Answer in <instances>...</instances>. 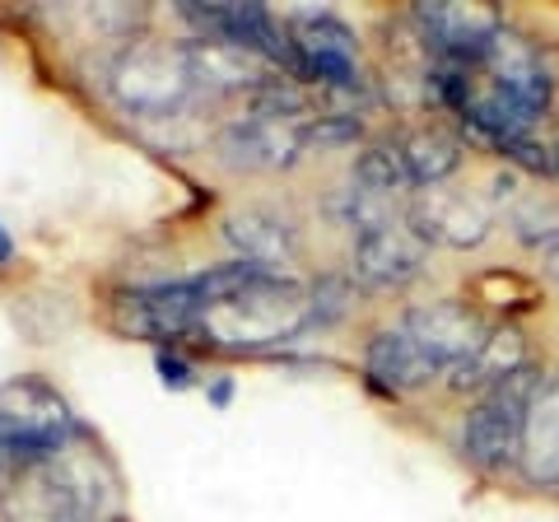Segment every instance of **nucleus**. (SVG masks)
Masks as SVG:
<instances>
[{
    "mask_svg": "<svg viewBox=\"0 0 559 522\" xmlns=\"http://www.w3.org/2000/svg\"><path fill=\"white\" fill-rule=\"evenodd\" d=\"M201 294V332L224 351H261V345L294 341L312 327V299L299 281L280 271H261L248 261H229L197 275Z\"/></svg>",
    "mask_w": 559,
    "mask_h": 522,
    "instance_id": "obj_1",
    "label": "nucleus"
},
{
    "mask_svg": "<svg viewBox=\"0 0 559 522\" xmlns=\"http://www.w3.org/2000/svg\"><path fill=\"white\" fill-rule=\"evenodd\" d=\"M112 98L131 117L145 121H178L182 108L197 98V80L187 66V43H131L117 51L108 71Z\"/></svg>",
    "mask_w": 559,
    "mask_h": 522,
    "instance_id": "obj_2",
    "label": "nucleus"
},
{
    "mask_svg": "<svg viewBox=\"0 0 559 522\" xmlns=\"http://www.w3.org/2000/svg\"><path fill=\"white\" fill-rule=\"evenodd\" d=\"M540 373L518 369L513 378L495 382V388L480 392V402L466 411L462 425V458L480 472H503V466L518 462V443H522V420H527L532 392H536Z\"/></svg>",
    "mask_w": 559,
    "mask_h": 522,
    "instance_id": "obj_3",
    "label": "nucleus"
},
{
    "mask_svg": "<svg viewBox=\"0 0 559 522\" xmlns=\"http://www.w3.org/2000/svg\"><path fill=\"white\" fill-rule=\"evenodd\" d=\"M285 33H289V80H308L331 94H369L359 71V38L336 14H299Z\"/></svg>",
    "mask_w": 559,
    "mask_h": 522,
    "instance_id": "obj_4",
    "label": "nucleus"
},
{
    "mask_svg": "<svg viewBox=\"0 0 559 522\" xmlns=\"http://www.w3.org/2000/svg\"><path fill=\"white\" fill-rule=\"evenodd\" d=\"M182 20L197 28V38L205 43H229L252 51L257 61L266 66H285L289 71V33L271 20L266 5H252V0H210V5H182Z\"/></svg>",
    "mask_w": 559,
    "mask_h": 522,
    "instance_id": "obj_5",
    "label": "nucleus"
},
{
    "mask_svg": "<svg viewBox=\"0 0 559 522\" xmlns=\"http://www.w3.org/2000/svg\"><path fill=\"white\" fill-rule=\"evenodd\" d=\"M308 117H271V112H242L219 131V159L242 173H271L289 168L304 154Z\"/></svg>",
    "mask_w": 559,
    "mask_h": 522,
    "instance_id": "obj_6",
    "label": "nucleus"
},
{
    "mask_svg": "<svg viewBox=\"0 0 559 522\" xmlns=\"http://www.w3.org/2000/svg\"><path fill=\"white\" fill-rule=\"evenodd\" d=\"M406 224L425 242H443V248H480V242L489 238V229H495V197L429 187L406 205Z\"/></svg>",
    "mask_w": 559,
    "mask_h": 522,
    "instance_id": "obj_7",
    "label": "nucleus"
},
{
    "mask_svg": "<svg viewBox=\"0 0 559 522\" xmlns=\"http://www.w3.org/2000/svg\"><path fill=\"white\" fill-rule=\"evenodd\" d=\"M401 332H406L419 351H425L433 364L448 373H457L462 364L471 359L485 345L489 327L485 318L471 304L462 299H439V304H425V308H411L406 322H401Z\"/></svg>",
    "mask_w": 559,
    "mask_h": 522,
    "instance_id": "obj_8",
    "label": "nucleus"
},
{
    "mask_svg": "<svg viewBox=\"0 0 559 522\" xmlns=\"http://www.w3.org/2000/svg\"><path fill=\"white\" fill-rule=\"evenodd\" d=\"M411 20L439 66L476 61L480 47L503 28V20L489 5H462V0H425V5H415Z\"/></svg>",
    "mask_w": 559,
    "mask_h": 522,
    "instance_id": "obj_9",
    "label": "nucleus"
},
{
    "mask_svg": "<svg viewBox=\"0 0 559 522\" xmlns=\"http://www.w3.org/2000/svg\"><path fill=\"white\" fill-rule=\"evenodd\" d=\"M201 294L191 281L178 285H145L131 289L127 299L117 304V322L127 327L131 336L145 341H182L201 332Z\"/></svg>",
    "mask_w": 559,
    "mask_h": 522,
    "instance_id": "obj_10",
    "label": "nucleus"
},
{
    "mask_svg": "<svg viewBox=\"0 0 559 522\" xmlns=\"http://www.w3.org/2000/svg\"><path fill=\"white\" fill-rule=\"evenodd\" d=\"M425 257H429V242L419 238L406 220L355 238V275L364 285H373V289L411 285L415 275L425 271Z\"/></svg>",
    "mask_w": 559,
    "mask_h": 522,
    "instance_id": "obj_11",
    "label": "nucleus"
},
{
    "mask_svg": "<svg viewBox=\"0 0 559 522\" xmlns=\"http://www.w3.org/2000/svg\"><path fill=\"white\" fill-rule=\"evenodd\" d=\"M518 472L536 490L559 485V373H540L527 420H522V443H518Z\"/></svg>",
    "mask_w": 559,
    "mask_h": 522,
    "instance_id": "obj_12",
    "label": "nucleus"
},
{
    "mask_svg": "<svg viewBox=\"0 0 559 522\" xmlns=\"http://www.w3.org/2000/svg\"><path fill=\"white\" fill-rule=\"evenodd\" d=\"M224 238H229L238 261L261 271H280L299 257V234L289 229V220H280L275 211H261V205H248V211L224 220Z\"/></svg>",
    "mask_w": 559,
    "mask_h": 522,
    "instance_id": "obj_13",
    "label": "nucleus"
},
{
    "mask_svg": "<svg viewBox=\"0 0 559 522\" xmlns=\"http://www.w3.org/2000/svg\"><path fill=\"white\" fill-rule=\"evenodd\" d=\"M364 369H369V378L378 382V388H388L396 396L425 392V388H433V382L443 378L439 364L419 351V345L401 332V327H392V332H378L369 341V351H364Z\"/></svg>",
    "mask_w": 559,
    "mask_h": 522,
    "instance_id": "obj_14",
    "label": "nucleus"
},
{
    "mask_svg": "<svg viewBox=\"0 0 559 522\" xmlns=\"http://www.w3.org/2000/svg\"><path fill=\"white\" fill-rule=\"evenodd\" d=\"M187 66H191V80H197V94H257L271 75L266 61H257L252 51L229 47V43H205V38H191L187 43Z\"/></svg>",
    "mask_w": 559,
    "mask_h": 522,
    "instance_id": "obj_15",
    "label": "nucleus"
},
{
    "mask_svg": "<svg viewBox=\"0 0 559 522\" xmlns=\"http://www.w3.org/2000/svg\"><path fill=\"white\" fill-rule=\"evenodd\" d=\"M396 154L406 164L411 187H443L452 173L462 168V141L448 135L443 127H411L406 135H396Z\"/></svg>",
    "mask_w": 559,
    "mask_h": 522,
    "instance_id": "obj_16",
    "label": "nucleus"
},
{
    "mask_svg": "<svg viewBox=\"0 0 559 522\" xmlns=\"http://www.w3.org/2000/svg\"><path fill=\"white\" fill-rule=\"evenodd\" d=\"M518 369H527V341H522V332H513V327H499V332H489L480 351L448 378L457 392H466V388L485 392V388H495V382L513 378Z\"/></svg>",
    "mask_w": 559,
    "mask_h": 522,
    "instance_id": "obj_17",
    "label": "nucleus"
},
{
    "mask_svg": "<svg viewBox=\"0 0 559 522\" xmlns=\"http://www.w3.org/2000/svg\"><path fill=\"white\" fill-rule=\"evenodd\" d=\"M355 187L373 191V197H392V201H401L406 191H415L411 178H406V164H401V154H396L392 141L388 145H369L359 154V159H355Z\"/></svg>",
    "mask_w": 559,
    "mask_h": 522,
    "instance_id": "obj_18",
    "label": "nucleus"
},
{
    "mask_svg": "<svg viewBox=\"0 0 559 522\" xmlns=\"http://www.w3.org/2000/svg\"><path fill=\"white\" fill-rule=\"evenodd\" d=\"M509 224H513V234L527 242V248H540V252L559 248V205H550V201H540V197L522 201L518 211L509 215Z\"/></svg>",
    "mask_w": 559,
    "mask_h": 522,
    "instance_id": "obj_19",
    "label": "nucleus"
},
{
    "mask_svg": "<svg viewBox=\"0 0 559 522\" xmlns=\"http://www.w3.org/2000/svg\"><path fill=\"white\" fill-rule=\"evenodd\" d=\"M154 364H159V378L168 382V388H187V382H191V364H187V359H178V355H159Z\"/></svg>",
    "mask_w": 559,
    "mask_h": 522,
    "instance_id": "obj_20",
    "label": "nucleus"
},
{
    "mask_svg": "<svg viewBox=\"0 0 559 522\" xmlns=\"http://www.w3.org/2000/svg\"><path fill=\"white\" fill-rule=\"evenodd\" d=\"M210 396H215V406H224V402H229V378H224V382H215V392H210Z\"/></svg>",
    "mask_w": 559,
    "mask_h": 522,
    "instance_id": "obj_21",
    "label": "nucleus"
},
{
    "mask_svg": "<svg viewBox=\"0 0 559 522\" xmlns=\"http://www.w3.org/2000/svg\"><path fill=\"white\" fill-rule=\"evenodd\" d=\"M546 271H550L555 281H559V248H550V252H546Z\"/></svg>",
    "mask_w": 559,
    "mask_h": 522,
    "instance_id": "obj_22",
    "label": "nucleus"
},
{
    "mask_svg": "<svg viewBox=\"0 0 559 522\" xmlns=\"http://www.w3.org/2000/svg\"><path fill=\"white\" fill-rule=\"evenodd\" d=\"M550 173H555V178H559V141L550 145Z\"/></svg>",
    "mask_w": 559,
    "mask_h": 522,
    "instance_id": "obj_23",
    "label": "nucleus"
},
{
    "mask_svg": "<svg viewBox=\"0 0 559 522\" xmlns=\"http://www.w3.org/2000/svg\"><path fill=\"white\" fill-rule=\"evenodd\" d=\"M10 257V238H5V229H0V261Z\"/></svg>",
    "mask_w": 559,
    "mask_h": 522,
    "instance_id": "obj_24",
    "label": "nucleus"
}]
</instances>
